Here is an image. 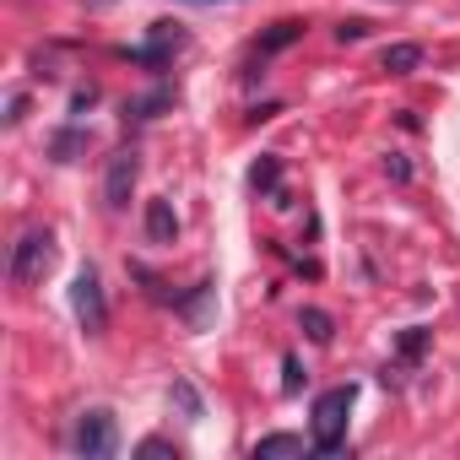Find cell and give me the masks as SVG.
<instances>
[{"mask_svg": "<svg viewBox=\"0 0 460 460\" xmlns=\"http://www.w3.org/2000/svg\"><path fill=\"white\" fill-rule=\"evenodd\" d=\"M347 417H352V385H336L314 401V455H336L347 444Z\"/></svg>", "mask_w": 460, "mask_h": 460, "instance_id": "1", "label": "cell"}, {"mask_svg": "<svg viewBox=\"0 0 460 460\" xmlns=\"http://www.w3.org/2000/svg\"><path fill=\"white\" fill-rule=\"evenodd\" d=\"M49 266H55V234H49V227H28V234L17 239V250H12V282L28 288Z\"/></svg>", "mask_w": 460, "mask_h": 460, "instance_id": "2", "label": "cell"}, {"mask_svg": "<svg viewBox=\"0 0 460 460\" xmlns=\"http://www.w3.org/2000/svg\"><path fill=\"white\" fill-rule=\"evenodd\" d=\"M71 444H76V455H87V460H109V455L119 449L114 411H103V406L82 411V417H76V433H71Z\"/></svg>", "mask_w": 460, "mask_h": 460, "instance_id": "3", "label": "cell"}, {"mask_svg": "<svg viewBox=\"0 0 460 460\" xmlns=\"http://www.w3.org/2000/svg\"><path fill=\"white\" fill-rule=\"evenodd\" d=\"M71 304H76L82 331H87V336H103V325H109V304H103V282H98L93 266L76 271V282H71Z\"/></svg>", "mask_w": 460, "mask_h": 460, "instance_id": "4", "label": "cell"}, {"mask_svg": "<svg viewBox=\"0 0 460 460\" xmlns=\"http://www.w3.org/2000/svg\"><path fill=\"white\" fill-rule=\"evenodd\" d=\"M136 173H141V163H136V152H130V146H119V152L109 157V173H103V206H109V211H119V206H130V190H136Z\"/></svg>", "mask_w": 460, "mask_h": 460, "instance_id": "5", "label": "cell"}, {"mask_svg": "<svg viewBox=\"0 0 460 460\" xmlns=\"http://www.w3.org/2000/svg\"><path fill=\"white\" fill-rule=\"evenodd\" d=\"M173 49H184V33H179L173 22H152V39L136 49V60H141V66H163Z\"/></svg>", "mask_w": 460, "mask_h": 460, "instance_id": "6", "label": "cell"}, {"mask_svg": "<svg viewBox=\"0 0 460 460\" xmlns=\"http://www.w3.org/2000/svg\"><path fill=\"white\" fill-rule=\"evenodd\" d=\"M298 39H304V22H298V17H282V22H271V28L261 33V44H255V49H261V60H271V55L293 49Z\"/></svg>", "mask_w": 460, "mask_h": 460, "instance_id": "7", "label": "cell"}, {"mask_svg": "<svg viewBox=\"0 0 460 460\" xmlns=\"http://www.w3.org/2000/svg\"><path fill=\"white\" fill-rule=\"evenodd\" d=\"M146 239L152 244H173L179 239V217L168 200H146Z\"/></svg>", "mask_w": 460, "mask_h": 460, "instance_id": "8", "label": "cell"}, {"mask_svg": "<svg viewBox=\"0 0 460 460\" xmlns=\"http://www.w3.org/2000/svg\"><path fill=\"white\" fill-rule=\"evenodd\" d=\"M417 66H422V49H417V44H390V49L379 55V71H385V76H411Z\"/></svg>", "mask_w": 460, "mask_h": 460, "instance_id": "9", "label": "cell"}, {"mask_svg": "<svg viewBox=\"0 0 460 460\" xmlns=\"http://www.w3.org/2000/svg\"><path fill=\"white\" fill-rule=\"evenodd\" d=\"M314 444H304L298 433H266L261 444H255V460H277V455H309Z\"/></svg>", "mask_w": 460, "mask_h": 460, "instance_id": "10", "label": "cell"}, {"mask_svg": "<svg viewBox=\"0 0 460 460\" xmlns=\"http://www.w3.org/2000/svg\"><path fill=\"white\" fill-rule=\"evenodd\" d=\"M250 184H255L261 195H277V184H282V157H261V163L250 168Z\"/></svg>", "mask_w": 460, "mask_h": 460, "instance_id": "11", "label": "cell"}, {"mask_svg": "<svg viewBox=\"0 0 460 460\" xmlns=\"http://www.w3.org/2000/svg\"><path fill=\"white\" fill-rule=\"evenodd\" d=\"M298 325H304V331H309V341H320V347L336 336V325H331V314H325V309H304V314H298Z\"/></svg>", "mask_w": 460, "mask_h": 460, "instance_id": "12", "label": "cell"}, {"mask_svg": "<svg viewBox=\"0 0 460 460\" xmlns=\"http://www.w3.org/2000/svg\"><path fill=\"white\" fill-rule=\"evenodd\" d=\"M211 298H217V288H211V282H200V293H195V298H190V309H184L195 331H200V325L211 320Z\"/></svg>", "mask_w": 460, "mask_h": 460, "instance_id": "13", "label": "cell"}, {"mask_svg": "<svg viewBox=\"0 0 460 460\" xmlns=\"http://www.w3.org/2000/svg\"><path fill=\"white\" fill-rule=\"evenodd\" d=\"M422 347H428V331H406L401 336V358H422Z\"/></svg>", "mask_w": 460, "mask_h": 460, "instance_id": "14", "label": "cell"}, {"mask_svg": "<svg viewBox=\"0 0 460 460\" xmlns=\"http://www.w3.org/2000/svg\"><path fill=\"white\" fill-rule=\"evenodd\" d=\"M298 385H304V363L288 358V363H282V390H298Z\"/></svg>", "mask_w": 460, "mask_h": 460, "instance_id": "15", "label": "cell"}, {"mask_svg": "<svg viewBox=\"0 0 460 460\" xmlns=\"http://www.w3.org/2000/svg\"><path fill=\"white\" fill-rule=\"evenodd\" d=\"M363 33H368V22H341V28H336V39H341V44H358Z\"/></svg>", "mask_w": 460, "mask_h": 460, "instance_id": "16", "label": "cell"}, {"mask_svg": "<svg viewBox=\"0 0 460 460\" xmlns=\"http://www.w3.org/2000/svg\"><path fill=\"white\" fill-rule=\"evenodd\" d=\"M141 455H179L168 438H141Z\"/></svg>", "mask_w": 460, "mask_h": 460, "instance_id": "17", "label": "cell"}, {"mask_svg": "<svg viewBox=\"0 0 460 460\" xmlns=\"http://www.w3.org/2000/svg\"><path fill=\"white\" fill-rule=\"evenodd\" d=\"M22 109H28V98H22V93H12V98H6V119L17 125V119H22Z\"/></svg>", "mask_w": 460, "mask_h": 460, "instance_id": "18", "label": "cell"}, {"mask_svg": "<svg viewBox=\"0 0 460 460\" xmlns=\"http://www.w3.org/2000/svg\"><path fill=\"white\" fill-rule=\"evenodd\" d=\"M385 168H390L395 179H411V168H406V157H395V152H390V163H385Z\"/></svg>", "mask_w": 460, "mask_h": 460, "instance_id": "19", "label": "cell"}]
</instances>
